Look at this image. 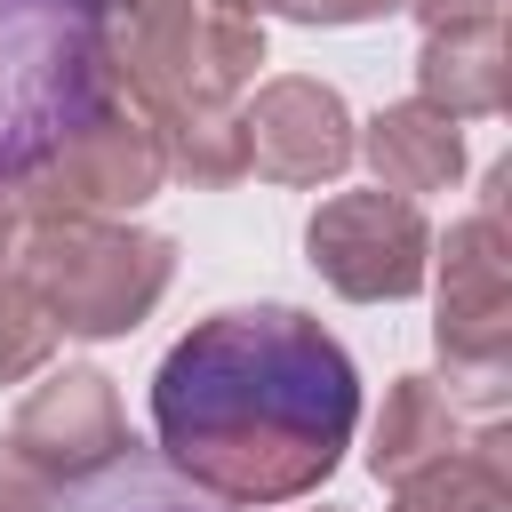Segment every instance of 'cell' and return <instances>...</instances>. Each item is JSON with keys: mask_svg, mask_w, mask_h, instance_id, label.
<instances>
[{"mask_svg": "<svg viewBox=\"0 0 512 512\" xmlns=\"http://www.w3.org/2000/svg\"><path fill=\"white\" fill-rule=\"evenodd\" d=\"M104 0H0V192L32 184L104 120Z\"/></svg>", "mask_w": 512, "mask_h": 512, "instance_id": "cell-2", "label": "cell"}, {"mask_svg": "<svg viewBox=\"0 0 512 512\" xmlns=\"http://www.w3.org/2000/svg\"><path fill=\"white\" fill-rule=\"evenodd\" d=\"M40 512H232V504H216L208 488H192L160 448H128V456L64 480Z\"/></svg>", "mask_w": 512, "mask_h": 512, "instance_id": "cell-3", "label": "cell"}, {"mask_svg": "<svg viewBox=\"0 0 512 512\" xmlns=\"http://www.w3.org/2000/svg\"><path fill=\"white\" fill-rule=\"evenodd\" d=\"M360 424L352 352L296 304H240L168 344L152 376L160 456L216 504L312 496Z\"/></svg>", "mask_w": 512, "mask_h": 512, "instance_id": "cell-1", "label": "cell"}]
</instances>
